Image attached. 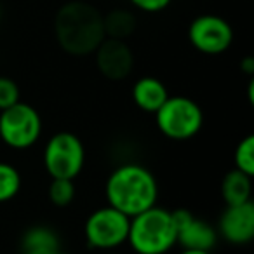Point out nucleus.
Instances as JSON below:
<instances>
[{"mask_svg":"<svg viewBox=\"0 0 254 254\" xmlns=\"http://www.w3.org/2000/svg\"><path fill=\"white\" fill-rule=\"evenodd\" d=\"M105 195L108 205L132 218L157 205L159 183L145 166L122 164L106 180Z\"/></svg>","mask_w":254,"mask_h":254,"instance_id":"obj_2","label":"nucleus"},{"mask_svg":"<svg viewBox=\"0 0 254 254\" xmlns=\"http://www.w3.org/2000/svg\"><path fill=\"white\" fill-rule=\"evenodd\" d=\"M167 98V87L155 77H141L132 85V101L146 113H155Z\"/></svg>","mask_w":254,"mask_h":254,"instance_id":"obj_13","label":"nucleus"},{"mask_svg":"<svg viewBox=\"0 0 254 254\" xmlns=\"http://www.w3.org/2000/svg\"><path fill=\"white\" fill-rule=\"evenodd\" d=\"M129 2L143 12H160L169 7L173 0H129Z\"/></svg>","mask_w":254,"mask_h":254,"instance_id":"obj_20","label":"nucleus"},{"mask_svg":"<svg viewBox=\"0 0 254 254\" xmlns=\"http://www.w3.org/2000/svg\"><path fill=\"white\" fill-rule=\"evenodd\" d=\"M75 183L73 180H63V178H56L51 181L49 185V200L53 202L56 207H66L73 202L75 198Z\"/></svg>","mask_w":254,"mask_h":254,"instance_id":"obj_18","label":"nucleus"},{"mask_svg":"<svg viewBox=\"0 0 254 254\" xmlns=\"http://www.w3.org/2000/svg\"><path fill=\"white\" fill-rule=\"evenodd\" d=\"M176 235V246L197 251H211L219 237L218 230L211 223L197 219L195 216H191L181 228H178Z\"/></svg>","mask_w":254,"mask_h":254,"instance_id":"obj_11","label":"nucleus"},{"mask_svg":"<svg viewBox=\"0 0 254 254\" xmlns=\"http://www.w3.org/2000/svg\"><path fill=\"white\" fill-rule=\"evenodd\" d=\"M56 254H70V253H66V251H63V249H60V251H58Z\"/></svg>","mask_w":254,"mask_h":254,"instance_id":"obj_23","label":"nucleus"},{"mask_svg":"<svg viewBox=\"0 0 254 254\" xmlns=\"http://www.w3.org/2000/svg\"><path fill=\"white\" fill-rule=\"evenodd\" d=\"M233 164L235 169L247 176H254V136L249 134L237 145L233 153Z\"/></svg>","mask_w":254,"mask_h":254,"instance_id":"obj_17","label":"nucleus"},{"mask_svg":"<svg viewBox=\"0 0 254 254\" xmlns=\"http://www.w3.org/2000/svg\"><path fill=\"white\" fill-rule=\"evenodd\" d=\"M129 223L131 218L112 205L96 209L87 216L84 225L87 246L106 253L124 246L129 235Z\"/></svg>","mask_w":254,"mask_h":254,"instance_id":"obj_7","label":"nucleus"},{"mask_svg":"<svg viewBox=\"0 0 254 254\" xmlns=\"http://www.w3.org/2000/svg\"><path fill=\"white\" fill-rule=\"evenodd\" d=\"M240 70L247 75H253L254 73V58L253 56H246L242 61H240Z\"/></svg>","mask_w":254,"mask_h":254,"instance_id":"obj_21","label":"nucleus"},{"mask_svg":"<svg viewBox=\"0 0 254 254\" xmlns=\"http://www.w3.org/2000/svg\"><path fill=\"white\" fill-rule=\"evenodd\" d=\"M61 249L60 235L47 225H33L21 235V254H56Z\"/></svg>","mask_w":254,"mask_h":254,"instance_id":"obj_12","label":"nucleus"},{"mask_svg":"<svg viewBox=\"0 0 254 254\" xmlns=\"http://www.w3.org/2000/svg\"><path fill=\"white\" fill-rule=\"evenodd\" d=\"M92 54L96 56L99 73L108 80H124L134 66V54L126 40L106 37Z\"/></svg>","mask_w":254,"mask_h":254,"instance_id":"obj_10","label":"nucleus"},{"mask_svg":"<svg viewBox=\"0 0 254 254\" xmlns=\"http://www.w3.org/2000/svg\"><path fill=\"white\" fill-rule=\"evenodd\" d=\"M21 190V174L12 164L0 162V204L12 200Z\"/></svg>","mask_w":254,"mask_h":254,"instance_id":"obj_16","label":"nucleus"},{"mask_svg":"<svg viewBox=\"0 0 254 254\" xmlns=\"http://www.w3.org/2000/svg\"><path fill=\"white\" fill-rule=\"evenodd\" d=\"M178 254H211V251H197V249H183Z\"/></svg>","mask_w":254,"mask_h":254,"instance_id":"obj_22","label":"nucleus"},{"mask_svg":"<svg viewBox=\"0 0 254 254\" xmlns=\"http://www.w3.org/2000/svg\"><path fill=\"white\" fill-rule=\"evenodd\" d=\"M2 16H4V11H2V5H0V21H2Z\"/></svg>","mask_w":254,"mask_h":254,"instance_id":"obj_24","label":"nucleus"},{"mask_svg":"<svg viewBox=\"0 0 254 254\" xmlns=\"http://www.w3.org/2000/svg\"><path fill=\"white\" fill-rule=\"evenodd\" d=\"M159 131L174 141H187L197 136L204 126V112L193 99L185 96H169L155 112Z\"/></svg>","mask_w":254,"mask_h":254,"instance_id":"obj_4","label":"nucleus"},{"mask_svg":"<svg viewBox=\"0 0 254 254\" xmlns=\"http://www.w3.org/2000/svg\"><path fill=\"white\" fill-rule=\"evenodd\" d=\"M54 35L61 49L71 56L92 54L106 39L103 14L87 2H68L56 12Z\"/></svg>","mask_w":254,"mask_h":254,"instance_id":"obj_1","label":"nucleus"},{"mask_svg":"<svg viewBox=\"0 0 254 254\" xmlns=\"http://www.w3.org/2000/svg\"><path fill=\"white\" fill-rule=\"evenodd\" d=\"M221 197L226 205H239L253 198V176L232 169L221 181Z\"/></svg>","mask_w":254,"mask_h":254,"instance_id":"obj_14","label":"nucleus"},{"mask_svg":"<svg viewBox=\"0 0 254 254\" xmlns=\"http://www.w3.org/2000/svg\"><path fill=\"white\" fill-rule=\"evenodd\" d=\"M105 35L108 39L126 40L136 30V18L127 9H113L106 16H103Z\"/></svg>","mask_w":254,"mask_h":254,"instance_id":"obj_15","label":"nucleus"},{"mask_svg":"<svg viewBox=\"0 0 254 254\" xmlns=\"http://www.w3.org/2000/svg\"><path fill=\"white\" fill-rule=\"evenodd\" d=\"M188 40L198 53L218 56L230 49L233 42V30L225 18L216 14H202L191 21Z\"/></svg>","mask_w":254,"mask_h":254,"instance_id":"obj_8","label":"nucleus"},{"mask_svg":"<svg viewBox=\"0 0 254 254\" xmlns=\"http://www.w3.org/2000/svg\"><path fill=\"white\" fill-rule=\"evenodd\" d=\"M85 166L84 143L73 132L61 131L51 136L44 148V167L53 180H75Z\"/></svg>","mask_w":254,"mask_h":254,"instance_id":"obj_5","label":"nucleus"},{"mask_svg":"<svg viewBox=\"0 0 254 254\" xmlns=\"http://www.w3.org/2000/svg\"><path fill=\"white\" fill-rule=\"evenodd\" d=\"M106 254H117V253H112V251H108V253H106Z\"/></svg>","mask_w":254,"mask_h":254,"instance_id":"obj_25","label":"nucleus"},{"mask_svg":"<svg viewBox=\"0 0 254 254\" xmlns=\"http://www.w3.org/2000/svg\"><path fill=\"white\" fill-rule=\"evenodd\" d=\"M42 136V117L28 103L18 101L0 112V139L12 150H28Z\"/></svg>","mask_w":254,"mask_h":254,"instance_id":"obj_6","label":"nucleus"},{"mask_svg":"<svg viewBox=\"0 0 254 254\" xmlns=\"http://www.w3.org/2000/svg\"><path fill=\"white\" fill-rule=\"evenodd\" d=\"M19 96H21V92L12 78L0 77V112L16 105L19 101Z\"/></svg>","mask_w":254,"mask_h":254,"instance_id":"obj_19","label":"nucleus"},{"mask_svg":"<svg viewBox=\"0 0 254 254\" xmlns=\"http://www.w3.org/2000/svg\"><path fill=\"white\" fill-rule=\"evenodd\" d=\"M218 235L232 246H247L254 239L253 200L239 205H226L218 221Z\"/></svg>","mask_w":254,"mask_h":254,"instance_id":"obj_9","label":"nucleus"},{"mask_svg":"<svg viewBox=\"0 0 254 254\" xmlns=\"http://www.w3.org/2000/svg\"><path fill=\"white\" fill-rule=\"evenodd\" d=\"M176 237L171 211L153 205L131 218L127 242L136 254H167Z\"/></svg>","mask_w":254,"mask_h":254,"instance_id":"obj_3","label":"nucleus"}]
</instances>
